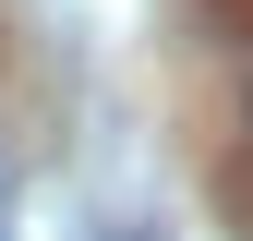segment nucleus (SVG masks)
Masks as SVG:
<instances>
[{
  "mask_svg": "<svg viewBox=\"0 0 253 241\" xmlns=\"http://www.w3.org/2000/svg\"><path fill=\"white\" fill-rule=\"evenodd\" d=\"M241 120H253V84H241Z\"/></svg>",
  "mask_w": 253,
  "mask_h": 241,
  "instance_id": "1",
  "label": "nucleus"
}]
</instances>
